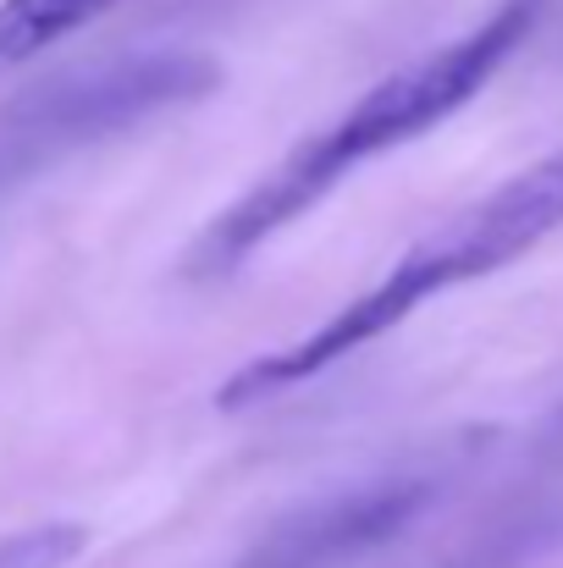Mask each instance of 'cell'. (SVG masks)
Returning a JSON list of instances; mask_svg holds the SVG:
<instances>
[{"label":"cell","instance_id":"6da1fadb","mask_svg":"<svg viewBox=\"0 0 563 568\" xmlns=\"http://www.w3.org/2000/svg\"><path fill=\"white\" fill-rule=\"evenodd\" d=\"M536 22V0H503L486 22H475L470 33L448 39L442 50L409 61L403 72L381 78L365 89L343 116H332L321 133H310L304 144H293L254 189H243L183 254V276L193 282H215L232 276L249 254H260L277 232H288L299 215H310L343 178H354L365 161L414 144L420 133L442 128L459 105H470L497 67L520 50V39Z\"/></svg>","mask_w":563,"mask_h":568},{"label":"cell","instance_id":"7a4b0ae2","mask_svg":"<svg viewBox=\"0 0 563 568\" xmlns=\"http://www.w3.org/2000/svg\"><path fill=\"white\" fill-rule=\"evenodd\" d=\"M559 226H563V144L553 155L531 161L525 172H514L509 183H497L492 193H481L475 204H464L459 215H448L420 243H409L403 260L386 276H375L365 293H354L338 315H326L304 337H293V343L249 359L243 371H232L215 386V408L238 414V408H254L265 397H282V392L315 381L338 359L371 348L375 337L403 326L431 298L520 265Z\"/></svg>","mask_w":563,"mask_h":568},{"label":"cell","instance_id":"3957f363","mask_svg":"<svg viewBox=\"0 0 563 568\" xmlns=\"http://www.w3.org/2000/svg\"><path fill=\"white\" fill-rule=\"evenodd\" d=\"M215 83H221V67L210 55H193V50L128 55L111 67L56 78V83H44L0 111V183L17 172L50 166L56 155H72L94 139L139 128L161 111L193 105Z\"/></svg>","mask_w":563,"mask_h":568},{"label":"cell","instance_id":"277c9868","mask_svg":"<svg viewBox=\"0 0 563 568\" xmlns=\"http://www.w3.org/2000/svg\"><path fill=\"white\" fill-rule=\"evenodd\" d=\"M436 469L442 464H409L360 486H343L271 525L232 568H338L343 558H360L425 514V503L442 486Z\"/></svg>","mask_w":563,"mask_h":568},{"label":"cell","instance_id":"5b68a950","mask_svg":"<svg viewBox=\"0 0 563 568\" xmlns=\"http://www.w3.org/2000/svg\"><path fill=\"white\" fill-rule=\"evenodd\" d=\"M117 0H0V72L28 67Z\"/></svg>","mask_w":563,"mask_h":568},{"label":"cell","instance_id":"8992f818","mask_svg":"<svg viewBox=\"0 0 563 568\" xmlns=\"http://www.w3.org/2000/svg\"><path fill=\"white\" fill-rule=\"evenodd\" d=\"M83 547H89L83 525H33L0 541V568H67L72 558H83Z\"/></svg>","mask_w":563,"mask_h":568}]
</instances>
